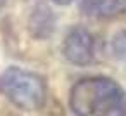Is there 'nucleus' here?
I'll return each mask as SVG.
<instances>
[{"label": "nucleus", "mask_w": 126, "mask_h": 116, "mask_svg": "<svg viewBox=\"0 0 126 116\" xmlns=\"http://www.w3.org/2000/svg\"><path fill=\"white\" fill-rule=\"evenodd\" d=\"M69 106L76 116H126V94L110 78L88 76L73 85Z\"/></svg>", "instance_id": "f257e3e1"}, {"label": "nucleus", "mask_w": 126, "mask_h": 116, "mask_svg": "<svg viewBox=\"0 0 126 116\" xmlns=\"http://www.w3.org/2000/svg\"><path fill=\"white\" fill-rule=\"evenodd\" d=\"M4 95L23 111H36L43 106L47 88L40 75L23 68H9L0 80Z\"/></svg>", "instance_id": "f03ea898"}, {"label": "nucleus", "mask_w": 126, "mask_h": 116, "mask_svg": "<svg viewBox=\"0 0 126 116\" xmlns=\"http://www.w3.org/2000/svg\"><path fill=\"white\" fill-rule=\"evenodd\" d=\"M62 54L64 57L76 64V66H86L95 57V38L93 35L85 28H73L62 43Z\"/></svg>", "instance_id": "7ed1b4c3"}, {"label": "nucleus", "mask_w": 126, "mask_h": 116, "mask_svg": "<svg viewBox=\"0 0 126 116\" xmlns=\"http://www.w3.org/2000/svg\"><path fill=\"white\" fill-rule=\"evenodd\" d=\"M81 11L95 19H116L126 14V0H81Z\"/></svg>", "instance_id": "20e7f679"}, {"label": "nucleus", "mask_w": 126, "mask_h": 116, "mask_svg": "<svg viewBox=\"0 0 126 116\" xmlns=\"http://www.w3.org/2000/svg\"><path fill=\"white\" fill-rule=\"evenodd\" d=\"M30 28L36 38H47L54 30V18L50 14V9L45 5H40L31 16Z\"/></svg>", "instance_id": "39448f33"}, {"label": "nucleus", "mask_w": 126, "mask_h": 116, "mask_svg": "<svg viewBox=\"0 0 126 116\" xmlns=\"http://www.w3.org/2000/svg\"><path fill=\"white\" fill-rule=\"evenodd\" d=\"M112 54L126 62V31H119L114 38H112Z\"/></svg>", "instance_id": "423d86ee"}, {"label": "nucleus", "mask_w": 126, "mask_h": 116, "mask_svg": "<svg viewBox=\"0 0 126 116\" xmlns=\"http://www.w3.org/2000/svg\"><path fill=\"white\" fill-rule=\"evenodd\" d=\"M55 4H59V5H67V4H71L73 0H54Z\"/></svg>", "instance_id": "0eeeda50"}, {"label": "nucleus", "mask_w": 126, "mask_h": 116, "mask_svg": "<svg viewBox=\"0 0 126 116\" xmlns=\"http://www.w3.org/2000/svg\"><path fill=\"white\" fill-rule=\"evenodd\" d=\"M4 2H5V0H0V5H2V4H4Z\"/></svg>", "instance_id": "6e6552de"}]
</instances>
